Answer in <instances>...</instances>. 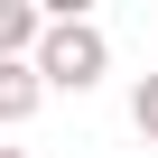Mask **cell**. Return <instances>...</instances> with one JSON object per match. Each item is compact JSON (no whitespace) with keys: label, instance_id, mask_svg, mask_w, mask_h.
<instances>
[{"label":"cell","instance_id":"3","mask_svg":"<svg viewBox=\"0 0 158 158\" xmlns=\"http://www.w3.org/2000/svg\"><path fill=\"white\" fill-rule=\"evenodd\" d=\"M130 121H139V139H158V74H139V93H130Z\"/></svg>","mask_w":158,"mask_h":158},{"label":"cell","instance_id":"4","mask_svg":"<svg viewBox=\"0 0 158 158\" xmlns=\"http://www.w3.org/2000/svg\"><path fill=\"white\" fill-rule=\"evenodd\" d=\"M0 158H28V149H0Z\"/></svg>","mask_w":158,"mask_h":158},{"label":"cell","instance_id":"2","mask_svg":"<svg viewBox=\"0 0 158 158\" xmlns=\"http://www.w3.org/2000/svg\"><path fill=\"white\" fill-rule=\"evenodd\" d=\"M37 93H47L37 65H0V130H19V121L37 112Z\"/></svg>","mask_w":158,"mask_h":158},{"label":"cell","instance_id":"1","mask_svg":"<svg viewBox=\"0 0 158 158\" xmlns=\"http://www.w3.org/2000/svg\"><path fill=\"white\" fill-rule=\"evenodd\" d=\"M102 65H112V47H102L93 19H56L47 47H37V74H47V84H65V93H93V84H102Z\"/></svg>","mask_w":158,"mask_h":158}]
</instances>
